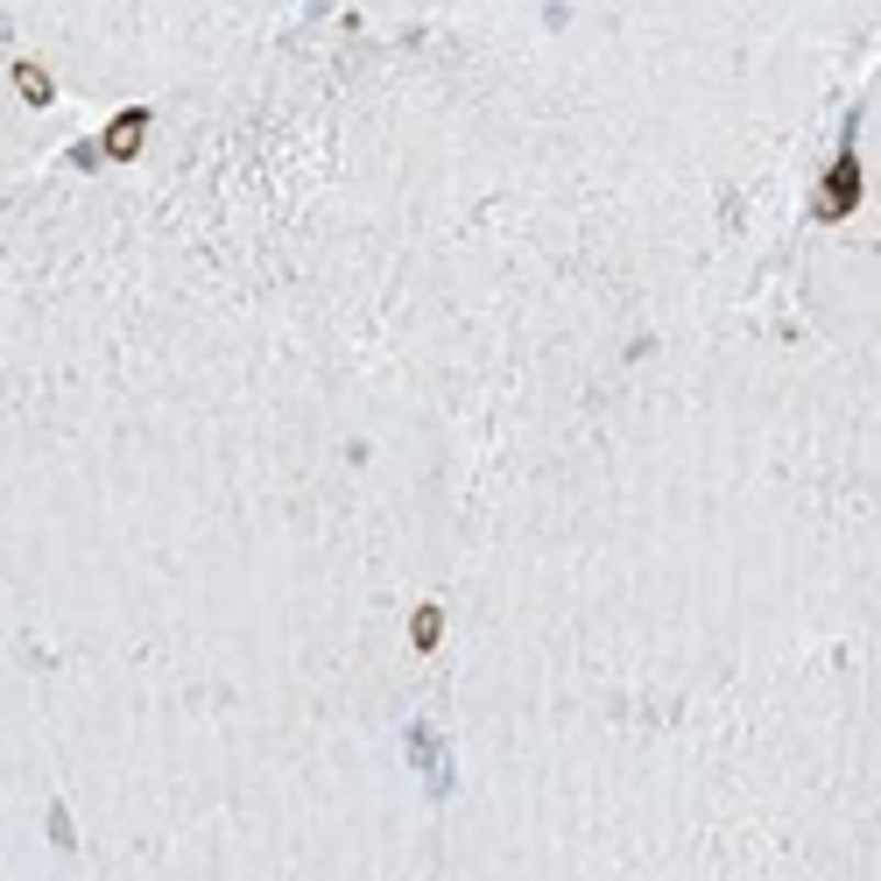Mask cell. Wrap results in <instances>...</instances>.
Returning a JSON list of instances; mask_svg holds the SVG:
<instances>
[{
    "label": "cell",
    "mask_w": 881,
    "mask_h": 881,
    "mask_svg": "<svg viewBox=\"0 0 881 881\" xmlns=\"http://www.w3.org/2000/svg\"><path fill=\"white\" fill-rule=\"evenodd\" d=\"M854 205H860V163H854V148H839L833 177H825V198H818V219H839Z\"/></svg>",
    "instance_id": "cell-1"
},
{
    "label": "cell",
    "mask_w": 881,
    "mask_h": 881,
    "mask_svg": "<svg viewBox=\"0 0 881 881\" xmlns=\"http://www.w3.org/2000/svg\"><path fill=\"white\" fill-rule=\"evenodd\" d=\"M148 121H156V113H148V107H127V113H121V121H113L107 134H99V156H113V163H127V156H134V148H142V134H148Z\"/></svg>",
    "instance_id": "cell-2"
},
{
    "label": "cell",
    "mask_w": 881,
    "mask_h": 881,
    "mask_svg": "<svg viewBox=\"0 0 881 881\" xmlns=\"http://www.w3.org/2000/svg\"><path fill=\"white\" fill-rule=\"evenodd\" d=\"M14 85H22V99L29 107H49V99H57V85H49L36 64H14Z\"/></svg>",
    "instance_id": "cell-3"
},
{
    "label": "cell",
    "mask_w": 881,
    "mask_h": 881,
    "mask_svg": "<svg viewBox=\"0 0 881 881\" xmlns=\"http://www.w3.org/2000/svg\"><path fill=\"white\" fill-rule=\"evenodd\" d=\"M410 635H416V649H437V635H445V614H437V606H423V614L410 621Z\"/></svg>",
    "instance_id": "cell-4"
}]
</instances>
